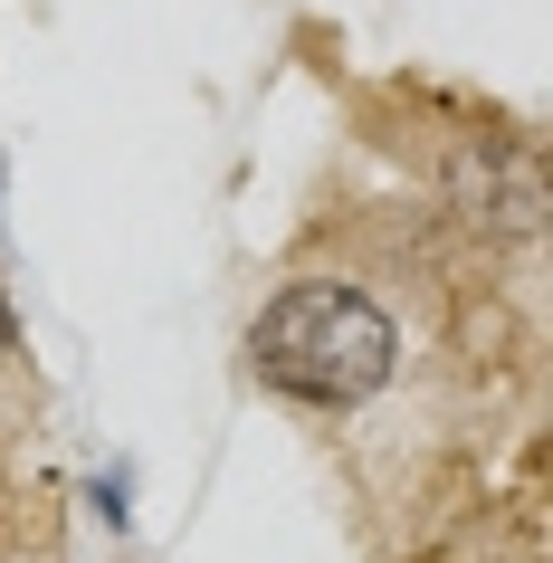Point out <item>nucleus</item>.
Wrapping results in <instances>:
<instances>
[{
    "label": "nucleus",
    "mask_w": 553,
    "mask_h": 563,
    "mask_svg": "<svg viewBox=\"0 0 553 563\" xmlns=\"http://www.w3.org/2000/svg\"><path fill=\"white\" fill-rule=\"evenodd\" d=\"M10 344H20V325H10V297H0V363H10Z\"/></svg>",
    "instance_id": "f03ea898"
},
{
    "label": "nucleus",
    "mask_w": 553,
    "mask_h": 563,
    "mask_svg": "<svg viewBox=\"0 0 553 563\" xmlns=\"http://www.w3.org/2000/svg\"><path fill=\"white\" fill-rule=\"evenodd\" d=\"M248 363L296 401H363L391 373V325L353 287H287L248 334Z\"/></svg>",
    "instance_id": "f257e3e1"
}]
</instances>
